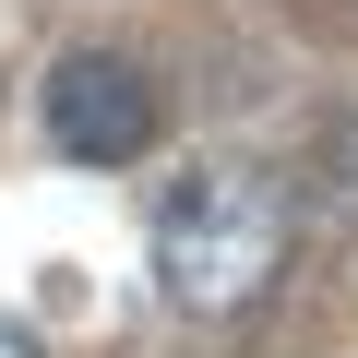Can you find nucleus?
<instances>
[{
    "mask_svg": "<svg viewBox=\"0 0 358 358\" xmlns=\"http://www.w3.org/2000/svg\"><path fill=\"white\" fill-rule=\"evenodd\" d=\"M287 275V179L263 167H203L155 203V299L179 322H227Z\"/></svg>",
    "mask_w": 358,
    "mask_h": 358,
    "instance_id": "f257e3e1",
    "label": "nucleus"
},
{
    "mask_svg": "<svg viewBox=\"0 0 358 358\" xmlns=\"http://www.w3.org/2000/svg\"><path fill=\"white\" fill-rule=\"evenodd\" d=\"M36 108H48V143H60L72 167H131V155H155V131H167L155 72L120 60V48H60L48 84H36Z\"/></svg>",
    "mask_w": 358,
    "mask_h": 358,
    "instance_id": "f03ea898",
    "label": "nucleus"
},
{
    "mask_svg": "<svg viewBox=\"0 0 358 358\" xmlns=\"http://www.w3.org/2000/svg\"><path fill=\"white\" fill-rule=\"evenodd\" d=\"M0 358H48V346H36V334H24L13 310H0Z\"/></svg>",
    "mask_w": 358,
    "mask_h": 358,
    "instance_id": "7ed1b4c3",
    "label": "nucleus"
}]
</instances>
